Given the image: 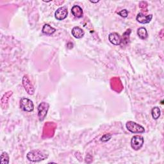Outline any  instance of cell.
Wrapping results in <instances>:
<instances>
[{"label":"cell","mask_w":164,"mask_h":164,"mask_svg":"<svg viewBox=\"0 0 164 164\" xmlns=\"http://www.w3.org/2000/svg\"><path fill=\"white\" fill-rule=\"evenodd\" d=\"M137 35L142 40H145L148 37V33L147 30L144 27H140L137 30Z\"/></svg>","instance_id":"obj_13"},{"label":"cell","mask_w":164,"mask_h":164,"mask_svg":"<svg viewBox=\"0 0 164 164\" xmlns=\"http://www.w3.org/2000/svg\"><path fill=\"white\" fill-rule=\"evenodd\" d=\"M50 105L47 103L42 102L39 104L38 107V117L39 121H42L46 118Z\"/></svg>","instance_id":"obj_3"},{"label":"cell","mask_w":164,"mask_h":164,"mask_svg":"<svg viewBox=\"0 0 164 164\" xmlns=\"http://www.w3.org/2000/svg\"><path fill=\"white\" fill-rule=\"evenodd\" d=\"M9 163V157L7 153L3 152L1 155V163L8 164Z\"/></svg>","instance_id":"obj_17"},{"label":"cell","mask_w":164,"mask_h":164,"mask_svg":"<svg viewBox=\"0 0 164 164\" xmlns=\"http://www.w3.org/2000/svg\"><path fill=\"white\" fill-rule=\"evenodd\" d=\"M117 14H118L119 16H121V17H126L128 16V12L127 10L124 9V10H122L121 11L119 12Z\"/></svg>","instance_id":"obj_18"},{"label":"cell","mask_w":164,"mask_h":164,"mask_svg":"<svg viewBox=\"0 0 164 164\" xmlns=\"http://www.w3.org/2000/svg\"><path fill=\"white\" fill-rule=\"evenodd\" d=\"M20 107L24 112H31L34 110V104L30 100L23 98L20 101Z\"/></svg>","instance_id":"obj_4"},{"label":"cell","mask_w":164,"mask_h":164,"mask_svg":"<svg viewBox=\"0 0 164 164\" xmlns=\"http://www.w3.org/2000/svg\"><path fill=\"white\" fill-rule=\"evenodd\" d=\"M126 127L128 131L133 133H142L145 131L143 126L133 121L127 122L126 124Z\"/></svg>","instance_id":"obj_2"},{"label":"cell","mask_w":164,"mask_h":164,"mask_svg":"<svg viewBox=\"0 0 164 164\" xmlns=\"http://www.w3.org/2000/svg\"><path fill=\"white\" fill-rule=\"evenodd\" d=\"M72 35L74 37L76 38H82L84 35H85V32L84 31L82 30V29L78 26H75L73 28L72 30Z\"/></svg>","instance_id":"obj_10"},{"label":"cell","mask_w":164,"mask_h":164,"mask_svg":"<svg viewBox=\"0 0 164 164\" xmlns=\"http://www.w3.org/2000/svg\"><path fill=\"white\" fill-rule=\"evenodd\" d=\"M160 114H161V112L160 109L158 107H154L152 110H151V115H152V117L154 119L157 120L160 116Z\"/></svg>","instance_id":"obj_16"},{"label":"cell","mask_w":164,"mask_h":164,"mask_svg":"<svg viewBox=\"0 0 164 164\" xmlns=\"http://www.w3.org/2000/svg\"><path fill=\"white\" fill-rule=\"evenodd\" d=\"M111 139V135L110 134H105L101 137V140L102 142H107Z\"/></svg>","instance_id":"obj_19"},{"label":"cell","mask_w":164,"mask_h":164,"mask_svg":"<svg viewBox=\"0 0 164 164\" xmlns=\"http://www.w3.org/2000/svg\"><path fill=\"white\" fill-rule=\"evenodd\" d=\"M67 14H68V12H67V7H62L56 10L55 16L57 20L62 21L67 17Z\"/></svg>","instance_id":"obj_7"},{"label":"cell","mask_w":164,"mask_h":164,"mask_svg":"<svg viewBox=\"0 0 164 164\" xmlns=\"http://www.w3.org/2000/svg\"><path fill=\"white\" fill-rule=\"evenodd\" d=\"M27 159L33 162H38L47 158L48 154L41 150H32L29 152L26 155Z\"/></svg>","instance_id":"obj_1"},{"label":"cell","mask_w":164,"mask_h":164,"mask_svg":"<svg viewBox=\"0 0 164 164\" xmlns=\"http://www.w3.org/2000/svg\"><path fill=\"white\" fill-rule=\"evenodd\" d=\"M153 18V15L150 14V15H148V16H145L142 13H139L137 16V21L142 24H147L149 23Z\"/></svg>","instance_id":"obj_9"},{"label":"cell","mask_w":164,"mask_h":164,"mask_svg":"<svg viewBox=\"0 0 164 164\" xmlns=\"http://www.w3.org/2000/svg\"><path fill=\"white\" fill-rule=\"evenodd\" d=\"M42 32L43 33H44L46 35H52L53 33H54L56 32V29L53 28L50 24H46L44 25V26L42 28Z\"/></svg>","instance_id":"obj_12"},{"label":"cell","mask_w":164,"mask_h":164,"mask_svg":"<svg viewBox=\"0 0 164 164\" xmlns=\"http://www.w3.org/2000/svg\"><path fill=\"white\" fill-rule=\"evenodd\" d=\"M23 85L25 91L28 92V94L33 95L35 93V89L32 83H31L30 79L27 75H24L23 78Z\"/></svg>","instance_id":"obj_6"},{"label":"cell","mask_w":164,"mask_h":164,"mask_svg":"<svg viewBox=\"0 0 164 164\" xmlns=\"http://www.w3.org/2000/svg\"><path fill=\"white\" fill-rule=\"evenodd\" d=\"M131 32V29H128V30L125 32L123 35L122 37H121V43L124 44H127L130 41V35Z\"/></svg>","instance_id":"obj_15"},{"label":"cell","mask_w":164,"mask_h":164,"mask_svg":"<svg viewBox=\"0 0 164 164\" xmlns=\"http://www.w3.org/2000/svg\"><path fill=\"white\" fill-rule=\"evenodd\" d=\"M144 142V138L140 135H135L131 140V148L135 151L139 150L143 146Z\"/></svg>","instance_id":"obj_5"},{"label":"cell","mask_w":164,"mask_h":164,"mask_svg":"<svg viewBox=\"0 0 164 164\" xmlns=\"http://www.w3.org/2000/svg\"><path fill=\"white\" fill-rule=\"evenodd\" d=\"M71 12L73 14V15L76 17H78V18H80L82 17L83 16V10L82 8L78 6V5H74L72 9H71Z\"/></svg>","instance_id":"obj_11"},{"label":"cell","mask_w":164,"mask_h":164,"mask_svg":"<svg viewBox=\"0 0 164 164\" xmlns=\"http://www.w3.org/2000/svg\"><path fill=\"white\" fill-rule=\"evenodd\" d=\"M109 40L112 44L115 46L121 44V37L117 33H111L109 35Z\"/></svg>","instance_id":"obj_8"},{"label":"cell","mask_w":164,"mask_h":164,"mask_svg":"<svg viewBox=\"0 0 164 164\" xmlns=\"http://www.w3.org/2000/svg\"><path fill=\"white\" fill-rule=\"evenodd\" d=\"M12 94V91H9L7 92L6 94H5L3 96V98H2V107L3 110H5L6 109V104H8V101L11 97V95Z\"/></svg>","instance_id":"obj_14"}]
</instances>
